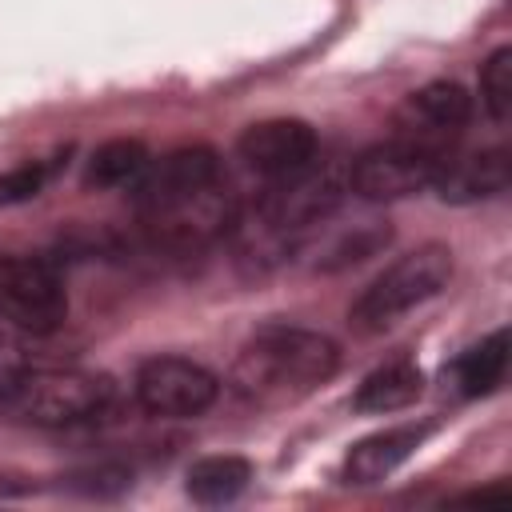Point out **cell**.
Instances as JSON below:
<instances>
[{
	"label": "cell",
	"instance_id": "cell-1",
	"mask_svg": "<svg viewBox=\"0 0 512 512\" xmlns=\"http://www.w3.org/2000/svg\"><path fill=\"white\" fill-rule=\"evenodd\" d=\"M340 364L328 336L308 328H260L232 364V388L252 404H284L320 388Z\"/></svg>",
	"mask_w": 512,
	"mask_h": 512
},
{
	"label": "cell",
	"instance_id": "cell-2",
	"mask_svg": "<svg viewBox=\"0 0 512 512\" xmlns=\"http://www.w3.org/2000/svg\"><path fill=\"white\" fill-rule=\"evenodd\" d=\"M116 388L84 368H28L20 364L0 380V416L32 428H72L104 416Z\"/></svg>",
	"mask_w": 512,
	"mask_h": 512
},
{
	"label": "cell",
	"instance_id": "cell-3",
	"mask_svg": "<svg viewBox=\"0 0 512 512\" xmlns=\"http://www.w3.org/2000/svg\"><path fill=\"white\" fill-rule=\"evenodd\" d=\"M344 200V180L336 168H316V160L284 180H272V188L256 200L252 220L240 228L248 252L272 256L292 244H300L312 228H320Z\"/></svg>",
	"mask_w": 512,
	"mask_h": 512
},
{
	"label": "cell",
	"instance_id": "cell-4",
	"mask_svg": "<svg viewBox=\"0 0 512 512\" xmlns=\"http://www.w3.org/2000/svg\"><path fill=\"white\" fill-rule=\"evenodd\" d=\"M452 280V252L444 244H420L416 252L388 264L352 304L348 320L356 332H384L424 300L440 296Z\"/></svg>",
	"mask_w": 512,
	"mask_h": 512
},
{
	"label": "cell",
	"instance_id": "cell-5",
	"mask_svg": "<svg viewBox=\"0 0 512 512\" xmlns=\"http://www.w3.org/2000/svg\"><path fill=\"white\" fill-rule=\"evenodd\" d=\"M444 160H448L444 148L396 136V140L376 144V148H368L352 160L348 188L364 200H400V196L432 188Z\"/></svg>",
	"mask_w": 512,
	"mask_h": 512
},
{
	"label": "cell",
	"instance_id": "cell-6",
	"mask_svg": "<svg viewBox=\"0 0 512 512\" xmlns=\"http://www.w3.org/2000/svg\"><path fill=\"white\" fill-rule=\"evenodd\" d=\"M68 316V292L60 272L44 256H4L0 260V320L20 332L48 336Z\"/></svg>",
	"mask_w": 512,
	"mask_h": 512
},
{
	"label": "cell",
	"instance_id": "cell-7",
	"mask_svg": "<svg viewBox=\"0 0 512 512\" xmlns=\"http://www.w3.org/2000/svg\"><path fill=\"white\" fill-rule=\"evenodd\" d=\"M220 396V380L184 356H152L136 372V400L152 416H200Z\"/></svg>",
	"mask_w": 512,
	"mask_h": 512
},
{
	"label": "cell",
	"instance_id": "cell-8",
	"mask_svg": "<svg viewBox=\"0 0 512 512\" xmlns=\"http://www.w3.org/2000/svg\"><path fill=\"white\" fill-rule=\"evenodd\" d=\"M212 184H220V160L212 148L192 144V148H176L160 160H148L144 172L128 188H132L136 212L152 216V212H164L172 204L192 200L196 192H204Z\"/></svg>",
	"mask_w": 512,
	"mask_h": 512
},
{
	"label": "cell",
	"instance_id": "cell-9",
	"mask_svg": "<svg viewBox=\"0 0 512 512\" xmlns=\"http://www.w3.org/2000/svg\"><path fill=\"white\" fill-rule=\"evenodd\" d=\"M140 220H144L152 244L172 248V252H192V248H204L216 236H224L236 224V208H232V196L220 184H212V188L196 192L192 200L172 204L152 216H140Z\"/></svg>",
	"mask_w": 512,
	"mask_h": 512
},
{
	"label": "cell",
	"instance_id": "cell-10",
	"mask_svg": "<svg viewBox=\"0 0 512 512\" xmlns=\"http://www.w3.org/2000/svg\"><path fill=\"white\" fill-rule=\"evenodd\" d=\"M468 120H472V96L456 80H432L396 108V132L404 140H420L436 148H444L440 140L464 132Z\"/></svg>",
	"mask_w": 512,
	"mask_h": 512
},
{
	"label": "cell",
	"instance_id": "cell-11",
	"mask_svg": "<svg viewBox=\"0 0 512 512\" xmlns=\"http://www.w3.org/2000/svg\"><path fill=\"white\" fill-rule=\"evenodd\" d=\"M316 144L320 140L304 120H260L240 136V160L268 180H284L316 160Z\"/></svg>",
	"mask_w": 512,
	"mask_h": 512
},
{
	"label": "cell",
	"instance_id": "cell-12",
	"mask_svg": "<svg viewBox=\"0 0 512 512\" xmlns=\"http://www.w3.org/2000/svg\"><path fill=\"white\" fill-rule=\"evenodd\" d=\"M508 184H512L508 148H484V152H472V156H448L432 188L448 204H476V200L500 196Z\"/></svg>",
	"mask_w": 512,
	"mask_h": 512
},
{
	"label": "cell",
	"instance_id": "cell-13",
	"mask_svg": "<svg viewBox=\"0 0 512 512\" xmlns=\"http://www.w3.org/2000/svg\"><path fill=\"white\" fill-rule=\"evenodd\" d=\"M432 436V424H396L384 432L364 436L360 444H352L348 460H344V480L348 484H380L384 476H392L424 440Z\"/></svg>",
	"mask_w": 512,
	"mask_h": 512
},
{
	"label": "cell",
	"instance_id": "cell-14",
	"mask_svg": "<svg viewBox=\"0 0 512 512\" xmlns=\"http://www.w3.org/2000/svg\"><path fill=\"white\" fill-rule=\"evenodd\" d=\"M424 392V376L412 360H392L384 368H376L372 376H364V384L352 396L356 412H400L408 408L416 396Z\"/></svg>",
	"mask_w": 512,
	"mask_h": 512
},
{
	"label": "cell",
	"instance_id": "cell-15",
	"mask_svg": "<svg viewBox=\"0 0 512 512\" xmlns=\"http://www.w3.org/2000/svg\"><path fill=\"white\" fill-rule=\"evenodd\" d=\"M508 372V332L496 328L480 344H472L456 364H452V384L460 396H488L504 384Z\"/></svg>",
	"mask_w": 512,
	"mask_h": 512
},
{
	"label": "cell",
	"instance_id": "cell-16",
	"mask_svg": "<svg viewBox=\"0 0 512 512\" xmlns=\"http://www.w3.org/2000/svg\"><path fill=\"white\" fill-rule=\"evenodd\" d=\"M392 240V228L384 220H356L340 232H332L324 244H316V268L320 272H340L348 264H360L368 256H376L384 244Z\"/></svg>",
	"mask_w": 512,
	"mask_h": 512
},
{
	"label": "cell",
	"instance_id": "cell-17",
	"mask_svg": "<svg viewBox=\"0 0 512 512\" xmlns=\"http://www.w3.org/2000/svg\"><path fill=\"white\" fill-rule=\"evenodd\" d=\"M252 480V464L244 456H204L188 468V496L196 504H228Z\"/></svg>",
	"mask_w": 512,
	"mask_h": 512
},
{
	"label": "cell",
	"instance_id": "cell-18",
	"mask_svg": "<svg viewBox=\"0 0 512 512\" xmlns=\"http://www.w3.org/2000/svg\"><path fill=\"white\" fill-rule=\"evenodd\" d=\"M148 164V148L140 140H108L88 156L84 184L88 188H124L132 184Z\"/></svg>",
	"mask_w": 512,
	"mask_h": 512
},
{
	"label": "cell",
	"instance_id": "cell-19",
	"mask_svg": "<svg viewBox=\"0 0 512 512\" xmlns=\"http://www.w3.org/2000/svg\"><path fill=\"white\" fill-rule=\"evenodd\" d=\"M480 104L492 120H508L512 112V48H496L480 68Z\"/></svg>",
	"mask_w": 512,
	"mask_h": 512
},
{
	"label": "cell",
	"instance_id": "cell-20",
	"mask_svg": "<svg viewBox=\"0 0 512 512\" xmlns=\"http://www.w3.org/2000/svg\"><path fill=\"white\" fill-rule=\"evenodd\" d=\"M68 484L80 488V492H92V496H108V492H124V488L132 484V472H128V468L100 464V468H88V472L68 476Z\"/></svg>",
	"mask_w": 512,
	"mask_h": 512
},
{
	"label": "cell",
	"instance_id": "cell-21",
	"mask_svg": "<svg viewBox=\"0 0 512 512\" xmlns=\"http://www.w3.org/2000/svg\"><path fill=\"white\" fill-rule=\"evenodd\" d=\"M40 184H44V168H36V164L12 168L0 176V204H24L40 192Z\"/></svg>",
	"mask_w": 512,
	"mask_h": 512
},
{
	"label": "cell",
	"instance_id": "cell-22",
	"mask_svg": "<svg viewBox=\"0 0 512 512\" xmlns=\"http://www.w3.org/2000/svg\"><path fill=\"white\" fill-rule=\"evenodd\" d=\"M24 360H20V348L8 340V336H0V380L8 376V372H16Z\"/></svg>",
	"mask_w": 512,
	"mask_h": 512
},
{
	"label": "cell",
	"instance_id": "cell-23",
	"mask_svg": "<svg viewBox=\"0 0 512 512\" xmlns=\"http://www.w3.org/2000/svg\"><path fill=\"white\" fill-rule=\"evenodd\" d=\"M484 500H508V484H492V488H476L460 496V504H484Z\"/></svg>",
	"mask_w": 512,
	"mask_h": 512
}]
</instances>
